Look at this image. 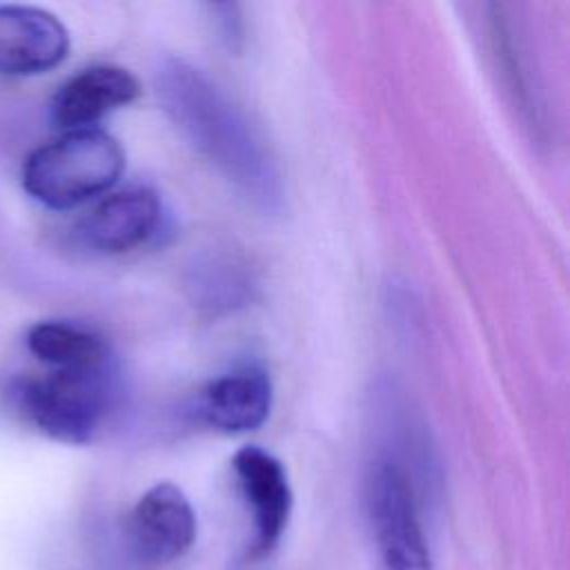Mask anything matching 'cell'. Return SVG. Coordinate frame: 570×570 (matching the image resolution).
Instances as JSON below:
<instances>
[{
	"mask_svg": "<svg viewBox=\"0 0 570 570\" xmlns=\"http://www.w3.org/2000/svg\"><path fill=\"white\" fill-rule=\"evenodd\" d=\"M156 87L167 116L236 187L265 209L281 203V174L265 140L200 69L167 58Z\"/></svg>",
	"mask_w": 570,
	"mask_h": 570,
	"instance_id": "cell-1",
	"label": "cell"
},
{
	"mask_svg": "<svg viewBox=\"0 0 570 570\" xmlns=\"http://www.w3.org/2000/svg\"><path fill=\"white\" fill-rule=\"evenodd\" d=\"M122 169L125 151L111 134L69 129L27 154L22 187L51 209H73L109 191Z\"/></svg>",
	"mask_w": 570,
	"mask_h": 570,
	"instance_id": "cell-2",
	"label": "cell"
},
{
	"mask_svg": "<svg viewBox=\"0 0 570 570\" xmlns=\"http://www.w3.org/2000/svg\"><path fill=\"white\" fill-rule=\"evenodd\" d=\"M18 410L40 434L82 445L96 439L114 403L109 365L47 370L24 379L16 390Z\"/></svg>",
	"mask_w": 570,
	"mask_h": 570,
	"instance_id": "cell-3",
	"label": "cell"
},
{
	"mask_svg": "<svg viewBox=\"0 0 570 570\" xmlns=\"http://www.w3.org/2000/svg\"><path fill=\"white\" fill-rule=\"evenodd\" d=\"M376 546V570H432L407 472L396 461H379L367 490Z\"/></svg>",
	"mask_w": 570,
	"mask_h": 570,
	"instance_id": "cell-4",
	"label": "cell"
},
{
	"mask_svg": "<svg viewBox=\"0 0 570 570\" xmlns=\"http://www.w3.org/2000/svg\"><path fill=\"white\" fill-rule=\"evenodd\" d=\"M232 468L240 488V494L252 512V554H269L289 521L292 514V488L283 463L258 445L240 448Z\"/></svg>",
	"mask_w": 570,
	"mask_h": 570,
	"instance_id": "cell-5",
	"label": "cell"
},
{
	"mask_svg": "<svg viewBox=\"0 0 570 570\" xmlns=\"http://www.w3.org/2000/svg\"><path fill=\"white\" fill-rule=\"evenodd\" d=\"M127 530L140 559L169 563L191 548L196 539V514L178 485L160 481L136 501Z\"/></svg>",
	"mask_w": 570,
	"mask_h": 570,
	"instance_id": "cell-6",
	"label": "cell"
},
{
	"mask_svg": "<svg viewBox=\"0 0 570 570\" xmlns=\"http://www.w3.org/2000/svg\"><path fill=\"white\" fill-rule=\"evenodd\" d=\"M69 53L67 27L47 9L0 4V73L11 78L40 76Z\"/></svg>",
	"mask_w": 570,
	"mask_h": 570,
	"instance_id": "cell-7",
	"label": "cell"
},
{
	"mask_svg": "<svg viewBox=\"0 0 570 570\" xmlns=\"http://www.w3.org/2000/svg\"><path fill=\"white\" fill-rule=\"evenodd\" d=\"M163 205L154 189L129 187L105 196L82 220L85 243L100 254H127L147 245L160 229Z\"/></svg>",
	"mask_w": 570,
	"mask_h": 570,
	"instance_id": "cell-8",
	"label": "cell"
},
{
	"mask_svg": "<svg viewBox=\"0 0 570 570\" xmlns=\"http://www.w3.org/2000/svg\"><path fill=\"white\" fill-rule=\"evenodd\" d=\"M274 387L261 365H243L212 379L196 399L198 419L225 434L261 428L272 410Z\"/></svg>",
	"mask_w": 570,
	"mask_h": 570,
	"instance_id": "cell-9",
	"label": "cell"
},
{
	"mask_svg": "<svg viewBox=\"0 0 570 570\" xmlns=\"http://www.w3.org/2000/svg\"><path fill=\"white\" fill-rule=\"evenodd\" d=\"M138 96L140 82L131 71L118 65H91L60 85L51 100V116L65 131L89 129Z\"/></svg>",
	"mask_w": 570,
	"mask_h": 570,
	"instance_id": "cell-10",
	"label": "cell"
},
{
	"mask_svg": "<svg viewBox=\"0 0 570 570\" xmlns=\"http://www.w3.org/2000/svg\"><path fill=\"white\" fill-rule=\"evenodd\" d=\"M27 350L51 370L109 365L105 341L73 323L40 321L27 332Z\"/></svg>",
	"mask_w": 570,
	"mask_h": 570,
	"instance_id": "cell-11",
	"label": "cell"
}]
</instances>
